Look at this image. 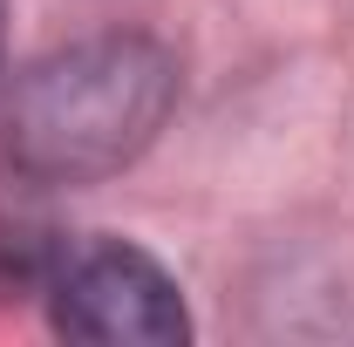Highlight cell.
I'll return each instance as SVG.
<instances>
[{
	"instance_id": "1",
	"label": "cell",
	"mask_w": 354,
	"mask_h": 347,
	"mask_svg": "<svg viewBox=\"0 0 354 347\" xmlns=\"http://www.w3.org/2000/svg\"><path fill=\"white\" fill-rule=\"evenodd\" d=\"M177 109V55L150 35H82L0 95V157L41 191L130 171Z\"/></svg>"
},
{
	"instance_id": "2",
	"label": "cell",
	"mask_w": 354,
	"mask_h": 347,
	"mask_svg": "<svg viewBox=\"0 0 354 347\" xmlns=\"http://www.w3.org/2000/svg\"><path fill=\"white\" fill-rule=\"evenodd\" d=\"M48 320L62 341H95V347H177L191 334L184 293L164 265L130 238H75L41 286Z\"/></svg>"
},
{
	"instance_id": "3",
	"label": "cell",
	"mask_w": 354,
	"mask_h": 347,
	"mask_svg": "<svg viewBox=\"0 0 354 347\" xmlns=\"http://www.w3.org/2000/svg\"><path fill=\"white\" fill-rule=\"evenodd\" d=\"M68 232L41 205V184L21 171L0 177V300H35L62 259Z\"/></svg>"
},
{
	"instance_id": "4",
	"label": "cell",
	"mask_w": 354,
	"mask_h": 347,
	"mask_svg": "<svg viewBox=\"0 0 354 347\" xmlns=\"http://www.w3.org/2000/svg\"><path fill=\"white\" fill-rule=\"evenodd\" d=\"M0 62H7V0H0Z\"/></svg>"
}]
</instances>
